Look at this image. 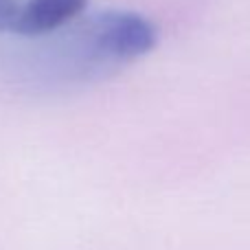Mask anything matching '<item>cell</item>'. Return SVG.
<instances>
[{"label": "cell", "mask_w": 250, "mask_h": 250, "mask_svg": "<svg viewBox=\"0 0 250 250\" xmlns=\"http://www.w3.org/2000/svg\"><path fill=\"white\" fill-rule=\"evenodd\" d=\"M158 31L145 16L121 9L79 13L70 22L20 40L4 70L31 95H64L97 86L149 55Z\"/></svg>", "instance_id": "obj_1"}, {"label": "cell", "mask_w": 250, "mask_h": 250, "mask_svg": "<svg viewBox=\"0 0 250 250\" xmlns=\"http://www.w3.org/2000/svg\"><path fill=\"white\" fill-rule=\"evenodd\" d=\"M88 0H0V35L18 40L48 33L83 11Z\"/></svg>", "instance_id": "obj_2"}]
</instances>
